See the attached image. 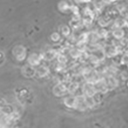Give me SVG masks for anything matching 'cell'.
I'll list each match as a JSON object with an SVG mask.
<instances>
[{"instance_id": "obj_4", "label": "cell", "mask_w": 128, "mask_h": 128, "mask_svg": "<svg viewBox=\"0 0 128 128\" xmlns=\"http://www.w3.org/2000/svg\"><path fill=\"white\" fill-rule=\"evenodd\" d=\"M53 92H54L55 95H56V96H63V95H65L68 92L67 86H66L63 83H59L58 84H56V86L54 87Z\"/></svg>"}, {"instance_id": "obj_6", "label": "cell", "mask_w": 128, "mask_h": 128, "mask_svg": "<svg viewBox=\"0 0 128 128\" xmlns=\"http://www.w3.org/2000/svg\"><path fill=\"white\" fill-rule=\"evenodd\" d=\"M49 73H50V69L46 66H41V67H40L35 71V74H37L40 78H44L45 76H47Z\"/></svg>"}, {"instance_id": "obj_16", "label": "cell", "mask_w": 128, "mask_h": 128, "mask_svg": "<svg viewBox=\"0 0 128 128\" xmlns=\"http://www.w3.org/2000/svg\"><path fill=\"white\" fill-rule=\"evenodd\" d=\"M62 34L64 35V36L68 37L70 34L69 28H68V26H63L62 28Z\"/></svg>"}, {"instance_id": "obj_11", "label": "cell", "mask_w": 128, "mask_h": 128, "mask_svg": "<svg viewBox=\"0 0 128 128\" xmlns=\"http://www.w3.org/2000/svg\"><path fill=\"white\" fill-rule=\"evenodd\" d=\"M69 55H70V56L72 57V58H74V59H76V58H80V56H81V55H82V51H80L79 49H77V48H73V49H71V50H69Z\"/></svg>"}, {"instance_id": "obj_5", "label": "cell", "mask_w": 128, "mask_h": 128, "mask_svg": "<svg viewBox=\"0 0 128 128\" xmlns=\"http://www.w3.org/2000/svg\"><path fill=\"white\" fill-rule=\"evenodd\" d=\"M64 104L71 108H76V96H70L64 99Z\"/></svg>"}, {"instance_id": "obj_3", "label": "cell", "mask_w": 128, "mask_h": 128, "mask_svg": "<svg viewBox=\"0 0 128 128\" xmlns=\"http://www.w3.org/2000/svg\"><path fill=\"white\" fill-rule=\"evenodd\" d=\"M43 59L44 58L42 54H32L28 58V62L31 66H38Z\"/></svg>"}, {"instance_id": "obj_10", "label": "cell", "mask_w": 128, "mask_h": 128, "mask_svg": "<svg viewBox=\"0 0 128 128\" xmlns=\"http://www.w3.org/2000/svg\"><path fill=\"white\" fill-rule=\"evenodd\" d=\"M14 53H15V56H17L18 55L20 54L19 57H18V60H23L25 56H26V51H25V49L23 47H16L15 49V51H14Z\"/></svg>"}, {"instance_id": "obj_12", "label": "cell", "mask_w": 128, "mask_h": 128, "mask_svg": "<svg viewBox=\"0 0 128 128\" xmlns=\"http://www.w3.org/2000/svg\"><path fill=\"white\" fill-rule=\"evenodd\" d=\"M78 88H79V83L76 82V81H74V82H71V83L69 84L68 87H67V90H68V93L73 94L78 90Z\"/></svg>"}, {"instance_id": "obj_7", "label": "cell", "mask_w": 128, "mask_h": 128, "mask_svg": "<svg viewBox=\"0 0 128 128\" xmlns=\"http://www.w3.org/2000/svg\"><path fill=\"white\" fill-rule=\"evenodd\" d=\"M105 80H106L107 86H108L109 90H110V89H113V88L116 87V86H118V84H119L118 80H117L115 77H114L113 75L112 76H108V79Z\"/></svg>"}, {"instance_id": "obj_15", "label": "cell", "mask_w": 128, "mask_h": 128, "mask_svg": "<svg viewBox=\"0 0 128 128\" xmlns=\"http://www.w3.org/2000/svg\"><path fill=\"white\" fill-rule=\"evenodd\" d=\"M111 20L112 19H110L108 16H104V17H101L98 20V23L101 26H106L110 23Z\"/></svg>"}, {"instance_id": "obj_17", "label": "cell", "mask_w": 128, "mask_h": 128, "mask_svg": "<svg viewBox=\"0 0 128 128\" xmlns=\"http://www.w3.org/2000/svg\"><path fill=\"white\" fill-rule=\"evenodd\" d=\"M51 40L53 41H57L60 40V35L58 34H56V32H55V34H53L51 35Z\"/></svg>"}, {"instance_id": "obj_1", "label": "cell", "mask_w": 128, "mask_h": 128, "mask_svg": "<svg viewBox=\"0 0 128 128\" xmlns=\"http://www.w3.org/2000/svg\"><path fill=\"white\" fill-rule=\"evenodd\" d=\"M104 52L105 56H107L108 57H114L115 56H117L119 54L120 49L117 48V47L114 46L113 44H109V45H106L105 47H104Z\"/></svg>"}, {"instance_id": "obj_13", "label": "cell", "mask_w": 128, "mask_h": 128, "mask_svg": "<svg viewBox=\"0 0 128 128\" xmlns=\"http://www.w3.org/2000/svg\"><path fill=\"white\" fill-rule=\"evenodd\" d=\"M96 36L98 38H105L108 36V32L104 28H100L96 32Z\"/></svg>"}, {"instance_id": "obj_2", "label": "cell", "mask_w": 128, "mask_h": 128, "mask_svg": "<svg viewBox=\"0 0 128 128\" xmlns=\"http://www.w3.org/2000/svg\"><path fill=\"white\" fill-rule=\"evenodd\" d=\"M82 90H83V93L86 95V96H88V98H92V96L96 93L94 89L93 84L87 83V82L83 84Z\"/></svg>"}, {"instance_id": "obj_8", "label": "cell", "mask_w": 128, "mask_h": 128, "mask_svg": "<svg viewBox=\"0 0 128 128\" xmlns=\"http://www.w3.org/2000/svg\"><path fill=\"white\" fill-rule=\"evenodd\" d=\"M57 56V51L55 50H47L43 54V58L47 60V61H52L53 59L56 58V56Z\"/></svg>"}, {"instance_id": "obj_9", "label": "cell", "mask_w": 128, "mask_h": 128, "mask_svg": "<svg viewBox=\"0 0 128 128\" xmlns=\"http://www.w3.org/2000/svg\"><path fill=\"white\" fill-rule=\"evenodd\" d=\"M112 35H113V37L114 38L120 40H122V38H124L125 32H124V31L121 29V28H115V29L113 31Z\"/></svg>"}, {"instance_id": "obj_14", "label": "cell", "mask_w": 128, "mask_h": 128, "mask_svg": "<svg viewBox=\"0 0 128 128\" xmlns=\"http://www.w3.org/2000/svg\"><path fill=\"white\" fill-rule=\"evenodd\" d=\"M115 28H121L123 26H126V22L125 20V19H122V18H117L114 22V24Z\"/></svg>"}]
</instances>
